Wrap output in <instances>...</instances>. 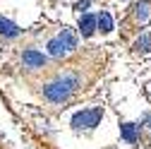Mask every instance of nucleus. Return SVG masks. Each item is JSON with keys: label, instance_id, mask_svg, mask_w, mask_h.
Wrapping results in <instances>:
<instances>
[{"label": "nucleus", "instance_id": "nucleus-1", "mask_svg": "<svg viewBox=\"0 0 151 149\" xmlns=\"http://www.w3.org/2000/svg\"><path fill=\"white\" fill-rule=\"evenodd\" d=\"M39 96L43 103L48 106H67L82 89V72L77 70V65L72 67H60L53 70L48 77H43V82L39 84Z\"/></svg>", "mask_w": 151, "mask_h": 149}, {"label": "nucleus", "instance_id": "nucleus-2", "mask_svg": "<svg viewBox=\"0 0 151 149\" xmlns=\"http://www.w3.org/2000/svg\"><path fill=\"white\" fill-rule=\"evenodd\" d=\"M50 58L46 53H41L39 48L34 46H27L19 51V67L24 70V74H36V72H43L48 67Z\"/></svg>", "mask_w": 151, "mask_h": 149}, {"label": "nucleus", "instance_id": "nucleus-3", "mask_svg": "<svg viewBox=\"0 0 151 149\" xmlns=\"http://www.w3.org/2000/svg\"><path fill=\"white\" fill-rule=\"evenodd\" d=\"M103 118V108L101 106H93V108H82L72 116V127L77 130H93Z\"/></svg>", "mask_w": 151, "mask_h": 149}, {"label": "nucleus", "instance_id": "nucleus-4", "mask_svg": "<svg viewBox=\"0 0 151 149\" xmlns=\"http://www.w3.org/2000/svg\"><path fill=\"white\" fill-rule=\"evenodd\" d=\"M67 53H70V51H67V46L63 43V39H60L58 34H55V36H50V39L46 41V55H48V58L60 60V58H65Z\"/></svg>", "mask_w": 151, "mask_h": 149}, {"label": "nucleus", "instance_id": "nucleus-5", "mask_svg": "<svg viewBox=\"0 0 151 149\" xmlns=\"http://www.w3.org/2000/svg\"><path fill=\"white\" fill-rule=\"evenodd\" d=\"M0 36H3V39H19L22 36V29L17 27L12 20H5V17H0Z\"/></svg>", "mask_w": 151, "mask_h": 149}, {"label": "nucleus", "instance_id": "nucleus-6", "mask_svg": "<svg viewBox=\"0 0 151 149\" xmlns=\"http://www.w3.org/2000/svg\"><path fill=\"white\" fill-rule=\"evenodd\" d=\"M79 31H82V36H84V39L93 36V31H96V14L84 12V14L79 17Z\"/></svg>", "mask_w": 151, "mask_h": 149}, {"label": "nucleus", "instance_id": "nucleus-7", "mask_svg": "<svg viewBox=\"0 0 151 149\" xmlns=\"http://www.w3.org/2000/svg\"><path fill=\"white\" fill-rule=\"evenodd\" d=\"M120 135H122V140H125L127 144H134V142L139 140V125H134V123H122V125H120Z\"/></svg>", "mask_w": 151, "mask_h": 149}, {"label": "nucleus", "instance_id": "nucleus-8", "mask_svg": "<svg viewBox=\"0 0 151 149\" xmlns=\"http://www.w3.org/2000/svg\"><path fill=\"white\" fill-rule=\"evenodd\" d=\"M96 29H99L101 34H110V31H113V17H110L106 10H101V12L96 14Z\"/></svg>", "mask_w": 151, "mask_h": 149}, {"label": "nucleus", "instance_id": "nucleus-9", "mask_svg": "<svg viewBox=\"0 0 151 149\" xmlns=\"http://www.w3.org/2000/svg\"><path fill=\"white\" fill-rule=\"evenodd\" d=\"M149 7H151V3H149V0H139V3L132 7V10H134V20H137L139 24H144V22L149 20V12H151Z\"/></svg>", "mask_w": 151, "mask_h": 149}, {"label": "nucleus", "instance_id": "nucleus-10", "mask_svg": "<svg viewBox=\"0 0 151 149\" xmlns=\"http://www.w3.org/2000/svg\"><path fill=\"white\" fill-rule=\"evenodd\" d=\"M58 36H60V39H63V43L67 46V51L72 53L74 48H77V36H74V31L72 29H67V27H63L60 31H58Z\"/></svg>", "mask_w": 151, "mask_h": 149}, {"label": "nucleus", "instance_id": "nucleus-11", "mask_svg": "<svg viewBox=\"0 0 151 149\" xmlns=\"http://www.w3.org/2000/svg\"><path fill=\"white\" fill-rule=\"evenodd\" d=\"M134 48H137L139 53H151V36H149V34H142L139 39L134 41Z\"/></svg>", "mask_w": 151, "mask_h": 149}, {"label": "nucleus", "instance_id": "nucleus-12", "mask_svg": "<svg viewBox=\"0 0 151 149\" xmlns=\"http://www.w3.org/2000/svg\"><path fill=\"white\" fill-rule=\"evenodd\" d=\"M142 125L151 127V113H144V116H142Z\"/></svg>", "mask_w": 151, "mask_h": 149}]
</instances>
